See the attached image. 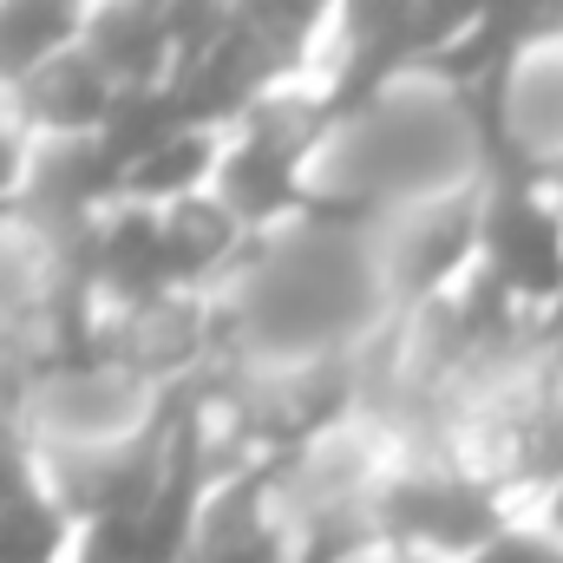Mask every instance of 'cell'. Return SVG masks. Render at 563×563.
Returning <instances> with one entry per match:
<instances>
[{"label": "cell", "instance_id": "1", "mask_svg": "<svg viewBox=\"0 0 563 563\" xmlns=\"http://www.w3.org/2000/svg\"><path fill=\"white\" fill-rule=\"evenodd\" d=\"M13 170H20V151H13V139H0V190L13 184Z\"/></svg>", "mask_w": 563, "mask_h": 563}]
</instances>
